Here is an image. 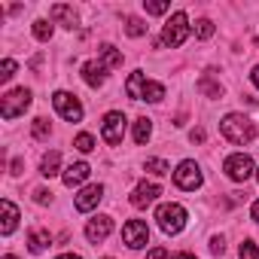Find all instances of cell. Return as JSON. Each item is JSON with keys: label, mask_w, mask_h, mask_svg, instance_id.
I'll return each instance as SVG.
<instances>
[{"label": "cell", "mask_w": 259, "mask_h": 259, "mask_svg": "<svg viewBox=\"0 0 259 259\" xmlns=\"http://www.w3.org/2000/svg\"><path fill=\"white\" fill-rule=\"evenodd\" d=\"M220 132H223V138H226L229 144L244 147V144H250V141L256 138V125H253L247 116H241V113H229V116H223V122H220Z\"/></svg>", "instance_id": "6da1fadb"}, {"label": "cell", "mask_w": 259, "mask_h": 259, "mask_svg": "<svg viewBox=\"0 0 259 259\" xmlns=\"http://www.w3.org/2000/svg\"><path fill=\"white\" fill-rule=\"evenodd\" d=\"M125 92H128V98H132V101H150V104H159V101L165 98V85L147 79L144 70H135L132 76H128Z\"/></svg>", "instance_id": "7a4b0ae2"}, {"label": "cell", "mask_w": 259, "mask_h": 259, "mask_svg": "<svg viewBox=\"0 0 259 259\" xmlns=\"http://www.w3.org/2000/svg\"><path fill=\"white\" fill-rule=\"evenodd\" d=\"M192 34V25H189V16L183 13V10H177L168 22H165V28H162V43L165 46H171V49H177V46H183L186 43V37Z\"/></svg>", "instance_id": "3957f363"}, {"label": "cell", "mask_w": 259, "mask_h": 259, "mask_svg": "<svg viewBox=\"0 0 259 259\" xmlns=\"http://www.w3.org/2000/svg\"><path fill=\"white\" fill-rule=\"evenodd\" d=\"M156 220H159V229L165 232V235H180L183 229H186V207L183 204H159V210H156Z\"/></svg>", "instance_id": "277c9868"}, {"label": "cell", "mask_w": 259, "mask_h": 259, "mask_svg": "<svg viewBox=\"0 0 259 259\" xmlns=\"http://www.w3.org/2000/svg\"><path fill=\"white\" fill-rule=\"evenodd\" d=\"M31 101H34V95L28 89H13V92L4 95V101H0V116H4V119H16V116H22L31 107Z\"/></svg>", "instance_id": "5b68a950"}, {"label": "cell", "mask_w": 259, "mask_h": 259, "mask_svg": "<svg viewBox=\"0 0 259 259\" xmlns=\"http://www.w3.org/2000/svg\"><path fill=\"white\" fill-rule=\"evenodd\" d=\"M125 113H119V110H110L107 116H104V125H101V138H104V144H110V147H116V144H122V138H125Z\"/></svg>", "instance_id": "8992f818"}, {"label": "cell", "mask_w": 259, "mask_h": 259, "mask_svg": "<svg viewBox=\"0 0 259 259\" xmlns=\"http://www.w3.org/2000/svg\"><path fill=\"white\" fill-rule=\"evenodd\" d=\"M52 104H55V110H58V116L64 119V122H79L82 119V104H79V98L76 95H70V92H55L52 95Z\"/></svg>", "instance_id": "52a82bcc"}, {"label": "cell", "mask_w": 259, "mask_h": 259, "mask_svg": "<svg viewBox=\"0 0 259 259\" xmlns=\"http://www.w3.org/2000/svg\"><path fill=\"white\" fill-rule=\"evenodd\" d=\"M201 168L192 162V159H183L180 165H177V171H174V183L180 186V189H186V192H195L198 186H201Z\"/></svg>", "instance_id": "ba28073f"}, {"label": "cell", "mask_w": 259, "mask_h": 259, "mask_svg": "<svg viewBox=\"0 0 259 259\" xmlns=\"http://www.w3.org/2000/svg\"><path fill=\"white\" fill-rule=\"evenodd\" d=\"M223 171L229 174V180L244 183V180H250V177H253V159H250L247 153H235V156H229V159H226Z\"/></svg>", "instance_id": "9c48e42d"}, {"label": "cell", "mask_w": 259, "mask_h": 259, "mask_svg": "<svg viewBox=\"0 0 259 259\" xmlns=\"http://www.w3.org/2000/svg\"><path fill=\"white\" fill-rule=\"evenodd\" d=\"M122 241L132 247V250H144L147 241H150V229H147V223H144V220H128V223L122 226Z\"/></svg>", "instance_id": "30bf717a"}, {"label": "cell", "mask_w": 259, "mask_h": 259, "mask_svg": "<svg viewBox=\"0 0 259 259\" xmlns=\"http://www.w3.org/2000/svg\"><path fill=\"white\" fill-rule=\"evenodd\" d=\"M101 198H104V186L101 183H92V186H85V189H79V195H76V210L79 213H89V210H95L98 204H101Z\"/></svg>", "instance_id": "8fae6325"}, {"label": "cell", "mask_w": 259, "mask_h": 259, "mask_svg": "<svg viewBox=\"0 0 259 259\" xmlns=\"http://www.w3.org/2000/svg\"><path fill=\"white\" fill-rule=\"evenodd\" d=\"M159 195H162V186H159V183H147V180H144V183H138V186H135V192H132V204H135V207H147V204H153Z\"/></svg>", "instance_id": "7c38bea8"}, {"label": "cell", "mask_w": 259, "mask_h": 259, "mask_svg": "<svg viewBox=\"0 0 259 259\" xmlns=\"http://www.w3.org/2000/svg\"><path fill=\"white\" fill-rule=\"evenodd\" d=\"M110 232H113V220H110V217H95V220H89V226H85V238H89L92 244L107 241Z\"/></svg>", "instance_id": "4fadbf2b"}, {"label": "cell", "mask_w": 259, "mask_h": 259, "mask_svg": "<svg viewBox=\"0 0 259 259\" xmlns=\"http://www.w3.org/2000/svg\"><path fill=\"white\" fill-rule=\"evenodd\" d=\"M82 79H85V85L101 89V85L107 82V67H104L101 61H85V64H82Z\"/></svg>", "instance_id": "5bb4252c"}, {"label": "cell", "mask_w": 259, "mask_h": 259, "mask_svg": "<svg viewBox=\"0 0 259 259\" xmlns=\"http://www.w3.org/2000/svg\"><path fill=\"white\" fill-rule=\"evenodd\" d=\"M0 210H4V223H0V235H13V232H16V226H19V207H16L10 198H4V201H0Z\"/></svg>", "instance_id": "9a60e30c"}, {"label": "cell", "mask_w": 259, "mask_h": 259, "mask_svg": "<svg viewBox=\"0 0 259 259\" xmlns=\"http://www.w3.org/2000/svg\"><path fill=\"white\" fill-rule=\"evenodd\" d=\"M89 174H92V168H89L85 162H73V165L64 168L61 180H64V186H79L82 180H89Z\"/></svg>", "instance_id": "2e32d148"}, {"label": "cell", "mask_w": 259, "mask_h": 259, "mask_svg": "<svg viewBox=\"0 0 259 259\" xmlns=\"http://www.w3.org/2000/svg\"><path fill=\"white\" fill-rule=\"evenodd\" d=\"M150 138H153V119H147V116L135 119V144H138V147H144Z\"/></svg>", "instance_id": "e0dca14e"}, {"label": "cell", "mask_w": 259, "mask_h": 259, "mask_svg": "<svg viewBox=\"0 0 259 259\" xmlns=\"http://www.w3.org/2000/svg\"><path fill=\"white\" fill-rule=\"evenodd\" d=\"M52 19H58L64 28H76V13H73V7H64V4H55L52 7Z\"/></svg>", "instance_id": "ac0fdd59"}, {"label": "cell", "mask_w": 259, "mask_h": 259, "mask_svg": "<svg viewBox=\"0 0 259 259\" xmlns=\"http://www.w3.org/2000/svg\"><path fill=\"white\" fill-rule=\"evenodd\" d=\"M46 244H52V235H49L46 229H34V232L28 235V247H31V253H43Z\"/></svg>", "instance_id": "d6986e66"}, {"label": "cell", "mask_w": 259, "mask_h": 259, "mask_svg": "<svg viewBox=\"0 0 259 259\" xmlns=\"http://www.w3.org/2000/svg\"><path fill=\"white\" fill-rule=\"evenodd\" d=\"M98 61H101L107 70H110V67H119V64H122V52H119L116 46L104 43V46H101V58H98Z\"/></svg>", "instance_id": "ffe728a7"}, {"label": "cell", "mask_w": 259, "mask_h": 259, "mask_svg": "<svg viewBox=\"0 0 259 259\" xmlns=\"http://www.w3.org/2000/svg\"><path fill=\"white\" fill-rule=\"evenodd\" d=\"M58 165H61V153L52 150V153L43 156V162H40V174H43V177H55V174H58Z\"/></svg>", "instance_id": "44dd1931"}, {"label": "cell", "mask_w": 259, "mask_h": 259, "mask_svg": "<svg viewBox=\"0 0 259 259\" xmlns=\"http://www.w3.org/2000/svg\"><path fill=\"white\" fill-rule=\"evenodd\" d=\"M52 34H55V28H52L46 19H37V22H34V37H37L40 43H49V40H52Z\"/></svg>", "instance_id": "7402d4cb"}, {"label": "cell", "mask_w": 259, "mask_h": 259, "mask_svg": "<svg viewBox=\"0 0 259 259\" xmlns=\"http://www.w3.org/2000/svg\"><path fill=\"white\" fill-rule=\"evenodd\" d=\"M125 31H128V37H144L147 34V25L141 19H135V16H128L125 19Z\"/></svg>", "instance_id": "603a6c76"}, {"label": "cell", "mask_w": 259, "mask_h": 259, "mask_svg": "<svg viewBox=\"0 0 259 259\" xmlns=\"http://www.w3.org/2000/svg\"><path fill=\"white\" fill-rule=\"evenodd\" d=\"M192 31H195L198 40H207V37H213V22H210V19H198V22L192 25Z\"/></svg>", "instance_id": "cb8c5ba5"}, {"label": "cell", "mask_w": 259, "mask_h": 259, "mask_svg": "<svg viewBox=\"0 0 259 259\" xmlns=\"http://www.w3.org/2000/svg\"><path fill=\"white\" fill-rule=\"evenodd\" d=\"M144 10H147V16H165L171 10V4L168 0H150V4H144Z\"/></svg>", "instance_id": "d4e9b609"}, {"label": "cell", "mask_w": 259, "mask_h": 259, "mask_svg": "<svg viewBox=\"0 0 259 259\" xmlns=\"http://www.w3.org/2000/svg\"><path fill=\"white\" fill-rule=\"evenodd\" d=\"M49 135H52L49 119H43V116H40V119H34V138H37V141H46Z\"/></svg>", "instance_id": "484cf974"}, {"label": "cell", "mask_w": 259, "mask_h": 259, "mask_svg": "<svg viewBox=\"0 0 259 259\" xmlns=\"http://www.w3.org/2000/svg\"><path fill=\"white\" fill-rule=\"evenodd\" d=\"M198 89H201V92H204L207 98H220V95H223V85H217V82H213L210 76H201V82H198Z\"/></svg>", "instance_id": "4316f807"}, {"label": "cell", "mask_w": 259, "mask_h": 259, "mask_svg": "<svg viewBox=\"0 0 259 259\" xmlns=\"http://www.w3.org/2000/svg\"><path fill=\"white\" fill-rule=\"evenodd\" d=\"M150 174H156V177H162V174H168L171 171V165L165 162V159H147V165H144Z\"/></svg>", "instance_id": "83f0119b"}, {"label": "cell", "mask_w": 259, "mask_h": 259, "mask_svg": "<svg viewBox=\"0 0 259 259\" xmlns=\"http://www.w3.org/2000/svg\"><path fill=\"white\" fill-rule=\"evenodd\" d=\"M73 147H76L79 153H92V150H95V138H92L89 132H82V135H76V141H73Z\"/></svg>", "instance_id": "f1b7e54d"}, {"label": "cell", "mask_w": 259, "mask_h": 259, "mask_svg": "<svg viewBox=\"0 0 259 259\" xmlns=\"http://www.w3.org/2000/svg\"><path fill=\"white\" fill-rule=\"evenodd\" d=\"M238 259H259V247L253 241H244L241 250H238Z\"/></svg>", "instance_id": "f546056e"}, {"label": "cell", "mask_w": 259, "mask_h": 259, "mask_svg": "<svg viewBox=\"0 0 259 259\" xmlns=\"http://www.w3.org/2000/svg\"><path fill=\"white\" fill-rule=\"evenodd\" d=\"M13 76H16V61L13 58H4V64H0V79L10 82Z\"/></svg>", "instance_id": "4dcf8cb0"}, {"label": "cell", "mask_w": 259, "mask_h": 259, "mask_svg": "<svg viewBox=\"0 0 259 259\" xmlns=\"http://www.w3.org/2000/svg\"><path fill=\"white\" fill-rule=\"evenodd\" d=\"M210 250H213V253H223V250H226V241H223L220 235H217V238H210Z\"/></svg>", "instance_id": "1f68e13d"}, {"label": "cell", "mask_w": 259, "mask_h": 259, "mask_svg": "<svg viewBox=\"0 0 259 259\" xmlns=\"http://www.w3.org/2000/svg\"><path fill=\"white\" fill-rule=\"evenodd\" d=\"M147 259H168V250H165V247H156V250L147 253Z\"/></svg>", "instance_id": "d6a6232c"}, {"label": "cell", "mask_w": 259, "mask_h": 259, "mask_svg": "<svg viewBox=\"0 0 259 259\" xmlns=\"http://www.w3.org/2000/svg\"><path fill=\"white\" fill-rule=\"evenodd\" d=\"M49 195H52V192H46V189H37V192H34V198H37L40 204H46V201H49Z\"/></svg>", "instance_id": "836d02e7"}, {"label": "cell", "mask_w": 259, "mask_h": 259, "mask_svg": "<svg viewBox=\"0 0 259 259\" xmlns=\"http://www.w3.org/2000/svg\"><path fill=\"white\" fill-rule=\"evenodd\" d=\"M189 138H192V141H195V144H201V141H204V132H201V128H195V132H192V135H189Z\"/></svg>", "instance_id": "e575fe53"}, {"label": "cell", "mask_w": 259, "mask_h": 259, "mask_svg": "<svg viewBox=\"0 0 259 259\" xmlns=\"http://www.w3.org/2000/svg\"><path fill=\"white\" fill-rule=\"evenodd\" d=\"M250 79H253V85H256V89H259V64H256V67H253V73H250Z\"/></svg>", "instance_id": "d590c367"}, {"label": "cell", "mask_w": 259, "mask_h": 259, "mask_svg": "<svg viewBox=\"0 0 259 259\" xmlns=\"http://www.w3.org/2000/svg\"><path fill=\"white\" fill-rule=\"evenodd\" d=\"M250 213H253V220L259 223V201H253V210H250Z\"/></svg>", "instance_id": "8d00e7d4"}, {"label": "cell", "mask_w": 259, "mask_h": 259, "mask_svg": "<svg viewBox=\"0 0 259 259\" xmlns=\"http://www.w3.org/2000/svg\"><path fill=\"white\" fill-rule=\"evenodd\" d=\"M58 259H82V256H76V253H61Z\"/></svg>", "instance_id": "74e56055"}, {"label": "cell", "mask_w": 259, "mask_h": 259, "mask_svg": "<svg viewBox=\"0 0 259 259\" xmlns=\"http://www.w3.org/2000/svg\"><path fill=\"white\" fill-rule=\"evenodd\" d=\"M174 259H195V256H192V253H177Z\"/></svg>", "instance_id": "f35d334b"}, {"label": "cell", "mask_w": 259, "mask_h": 259, "mask_svg": "<svg viewBox=\"0 0 259 259\" xmlns=\"http://www.w3.org/2000/svg\"><path fill=\"white\" fill-rule=\"evenodd\" d=\"M4 259H19V256H4Z\"/></svg>", "instance_id": "ab89813d"}, {"label": "cell", "mask_w": 259, "mask_h": 259, "mask_svg": "<svg viewBox=\"0 0 259 259\" xmlns=\"http://www.w3.org/2000/svg\"><path fill=\"white\" fill-rule=\"evenodd\" d=\"M104 259H110V256H104Z\"/></svg>", "instance_id": "60d3db41"}, {"label": "cell", "mask_w": 259, "mask_h": 259, "mask_svg": "<svg viewBox=\"0 0 259 259\" xmlns=\"http://www.w3.org/2000/svg\"><path fill=\"white\" fill-rule=\"evenodd\" d=\"M256 177H259V171H256Z\"/></svg>", "instance_id": "b9f144b4"}]
</instances>
